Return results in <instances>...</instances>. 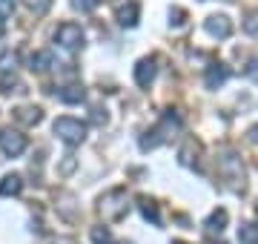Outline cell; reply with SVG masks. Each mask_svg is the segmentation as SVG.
<instances>
[{"instance_id": "cell-32", "label": "cell", "mask_w": 258, "mask_h": 244, "mask_svg": "<svg viewBox=\"0 0 258 244\" xmlns=\"http://www.w3.org/2000/svg\"><path fill=\"white\" fill-rule=\"evenodd\" d=\"M3 35H6V26H3V20H0V38H3Z\"/></svg>"}, {"instance_id": "cell-1", "label": "cell", "mask_w": 258, "mask_h": 244, "mask_svg": "<svg viewBox=\"0 0 258 244\" xmlns=\"http://www.w3.org/2000/svg\"><path fill=\"white\" fill-rule=\"evenodd\" d=\"M181 124H184V121H181V112H178V109L164 112V118L158 121V127H152V130L141 138V150L149 152V150H155V147H161L164 141H169V138L181 130Z\"/></svg>"}, {"instance_id": "cell-33", "label": "cell", "mask_w": 258, "mask_h": 244, "mask_svg": "<svg viewBox=\"0 0 258 244\" xmlns=\"http://www.w3.org/2000/svg\"><path fill=\"white\" fill-rule=\"evenodd\" d=\"M210 244H224V241H210Z\"/></svg>"}, {"instance_id": "cell-8", "label": "cell", "mask_w": 258, "mask_h": 244, "mask_svg": "<svg viewBox=\"0 0 258 244\" xmlns=\"http://www.w3.org/2000/svg\"><path fill=\"white\" fill-rule=\"evenodd\" d=\"M155 57H141L138 64H135V84L141 86V89H149L152 86V81H155Z\"/></svg>"}, {"instance_id": "cell-19", "label": "cell", "mask_w": 258, "mask_h": 244, "mask_svg": "<svg viewBox=\"0 0 258 244\" xmlns=\"http://www.w3.org/2000/svg\"><path fill=\"white\" fill-rule=\"evenodd\" d=\"M89 238H92V244H129V241H115V235H112L109 227H92V233H89Z\"/></svg>"}, {"instance_id": "cell-30", "label": "cell", "mask_w": 258, "mask_h": 244, "mask_svg": "<svg viewBox=\"0 0 258 244\" xmlns=\"http://www.w3.org/2000/svg\"><path fill=\"white\" fill-rule=\"evenodd\" d=\"M72 169H75V158H72V155H66V161H63V167H60V172H63V175H69Z\"/></svg>"}, {"instance_id": "cell-20", "label": "cell", "mask_w": 258, "mask_h": 244, "mask_svg": "<svg viewBox=\"0 0 258 244\" xmlns=\"http://www.w3.org/2000/svg\"><path fill=\"white\" fill-rule=\"evenodd\" d=\"M238 244H258V227L255 224H241L238 227Z\"/></svg>"}, {"instance_id": "cell-4", "label": "cell", "mask_w": 258, "mask_h": 244, "mask_svg": "<svg viewBox=\"0 0 258 244\" xmlns=\"http://www.w3.org/2000/svg\"><path fill=\"white\" fill-rule=\"evenodd\" d=\"M52 130H55V135L63 144H69V147H75V144H81L83 138H86V124L78 121V118H69V115L57 118V121L52 124Z\"/></svg>"}, {"instance_id": "cell-31", "label": "cell", "mask_w": 258, "mask_h": 244, "mask_svg": "<svg viewBox=\"0 0 258 244\" xmlns=\"http://www.w3.org/2000/svg\"><path fill=\"white\" fill-rule=\"evenodd\" d=\"M247 135H249V141H252V144H258V124H255V127H249Z\"/></svg>"}, {"instance_id": "cell-29", "label": "cell", "mask_w": 258, "mask_h": 244, "mask_svg": "<svg viewBox=\"0 0 258 244\" xmlns=\"http://www.w3.org/2000/svg\"><path fill=\"white\" fill-rule=\"evenodd\" d=\"M92 121H95V124H106V109L95 106V109H92Z\"/></svg>"}, {"instance_id": "cell-2", "label": "cell", "mask_w": 258, "mask_h": 244, "mask_svg": "<svg viewBox=\"0 0 258 244\" xmlns=\"http://www.w3.org/2000/svg\"><path fill=\"white\" fill-rule=\"evenodd\" d=\"M98 210H101L103 221H120V218L129 213V196L123 187H115L109 193H103L101 201H98Z\"/></svg>"}, {"instance_id": "cell-17", "label": "cell", "mask_w": 258, "mask_h": 244, "mask_svg": "<svg viewBox=\"0 0 258 244\" xmlns=\"http://www.w3.org/2000/svg\"><path fill=\"white\" fill-rule=\"evenodd\" d=\"M0 92H3V95L26 92V86H23V81H20L15 72H3V75H0Z\"/></svg>"}, {"instance_id": "cell-26", "label": "cell", "mask_w": 258, "mask_h": 244, "mask_svg": "<svg viewBox=\"0 0 258 244\" xmlns=\"http://www.w3.org/2000/svg\"><path fill=\"white\" fill-rule=\"evenodd\" d=\"M244 75H247L252 84H258V57H252V60L244 66Z\"/></svg>"}, {"instance_id": "cell-27", "label": "cell", "mask_w": 258, "mask_h": 244, "mask_svg": "<svg viewBox=\"0 0 258 244\" xmlns=\"http://www.w3.org/2000/svg\"><path fill=\"white\" fill-rule=\"evenodd\" d=\"M15 15V0H0V20H6Z\"/></svg>"}, {"instance_id": "cell-15", "label": "cell", "mask_w": 258, "mask_h": 244, "mask_svg": "<svg viewBox=\"0 0 258 244\" xmlns=\"http://www.w3.org/2000/svg\"><path fill=\"white\" fill-rule=\"evenodd\" d=\"M227 221H230V213H227L224 207H218V210H212V213H210V218L204 221V227H207L210 233H224Z\"/></svg>"}, {"instance_id": "cell-22", "label": "cell", "mask_w": 258, "mask_h": 244, "mask_svg": "<svg viewBox=\"0 0 258 244\" xmlns=\"http://www.w3.org/2000/svg\"><path fill=\"white\" fill-rule=\"evenodd\" d=\"M15 66H18V52L6 49V52L0 55V72H15Z\"/></svg>"}, {"instance_id": "cell-7", "label": "cell", "mask_w": 258, "mask_h": 244, "mask_svg": "<svg viewBox=\"0 0 258 244\" xmlns=\"http://www.w3.org/2000/svg\"><path fill=\"white\" fill-rule=\"evenodd\" d=\"M204 29H207V35H212V38H218V40L232 35V23L227 15H210V18L204 20Z\"/></svg>"}, {"instance_id": "cell-12", "label": "cell", "mask_w": 258, "mask_h": 244, "mask_svg": "<svg viewBox=\"0 0 258 244\" xmlns=\"http://www.w3.org/2000/svg\"><path fill=\"white\" fill-rule=\"evenodd\" d=\"M198 155H201V144L195 141V138H186V144L181 147V152H178V161H181L184 167H195V164H198Z\"/></svg>"}, {"instance_id": "cell-13", "label": "cell", "mask_w": 258, "mask_h": 244, "mask_svg": "<svg viewBox=\"0 0 258 244\" xmlns=\"http://www.w3.org/2000/svg\"><path fill=\"white\" fill-rule=\"evenodd\" d=\"M57 98L63 103H69V106H75V103H83L86 101V89H83L81 84H66L60 92H57Z\"/></svg>"}, {"instance_id": "cell-23", "label": "cell", "mask_w": 258, "mask_h": 244, "mask_svg": "<svg viewBox=\"0 0 258 244\" xmlns=\"http://www.w3.org/2000/svg\"><path fill=\"white\" fill-rule=\"evenodd\" d=\"M244 32L252 35V38H258V9H252L247 15V20H244Z\"/></svg>"}, {"instance_id": "cell-28", "label": "cell", "mask_w": 258, "mask_h": 244, "mask_svg": "<svg viewBox=\"0 0 258 244\" xmlns=\"http://www.w3.org/2000/svg\"><path fill=\"white\" fill-rule=\"evenodd\" d=\"M43 244H75V238H69V235H52Z\"/></svg>"}, {"instance_id": "cell-35", "label": "cell", "mask_w": 258, "mask_h": 244, "mask_svg": "<svg viewBox=\"0 0 258 244\" xmlns=\"http://www.w3.org/2000/svg\"><path fill=\"white\" fill-rule=\"evenodd\" d=\"M255 216H258V207H255Z\"/></svg>"}, {"instance_id": "cell-6", "label": "cell", "mask_w": 258, "mask_h": 244, "mask_svg": "<svg viewBox=\"0 0 258 244\" xmlns=\"http://www.w3.org/2000/svg\"><path fill=\"white\" fill-rule=\"evenodd\" d=\"M26 135L18 130H12V127H3L0 130V150H3V155H9V158H18V155H23V150H26Z\"/></svg>"}, {"instance_id": "cell-18", "label": "cell", "mask_w": 258, "mask_h": 244, "mask_svg": "<svg viewBox=\"0 0 258 244\" xmlns=\"http://www.w3.org/2000/svg\"><path fill=\"white\" fill-rule=\"evenodd\" d=\"M138 210H141V216L147 218V221H152V224H161V216H158V204L152 201V198L147 196H138Z\"/></svg>"}, {"instance_id": "cell-24", "label": "cell", "mask_w": 258, "mask_h": 244, "mask_svg": "<svg viewBox=\"0 0 258 244\" xmlns=\"http://www.w3.org/2000/svg\"><path fill=\"white\" fill-rule=\"evenodd\" d=\"M72 6L75 9H81V12H92L101 6V0H72Z\"/></svg>"}, {"instance_id": "cell-5", "label": "cell", "mask_w": 258, "mask_h": 244, "mask_svg": "<svg viewBox=\"0 0 258 244\" xmlns=\"http://www.w3.org/2000/svg\"><path fill=\"white\" fill-rule=\"evenodd\" d=\"M83 40H86V35H83V29L78 26V23H60V26L55 29V43L60 49H66V52H78V49L83 46Z\"/></svg>"}, {"instance_id": "cell-10", "label": "cell", "mask_w": 258, "mask_h": 244, "mask_svg": "<svg viewBox=\"0 0 258 244\" xmlns=\"http://www.w3.org/2000/svg\"><path fill=\"white\" fill-rule=\"evenodd\" d=\"M12 118L23 127H37L43 121V109L40 106H18V109H12Z\"/></svg>"}, {"instance_id": "cell-25", "label": "cell", "mask_w": 258, "mask_h": 244, "mask_svg": "<svg viewBox=\"0 0 258 244\" xmlns=\"http://www.w3.org/2000/svg\"><path fill=\"white\" fill-rule=\"evenodd\" d=\"M169 23H172V26H184L186 23V12L184 9H169Z\"/></svg>"}, {"instance_id": "cell-3", "label": "cell", "mask_w": 258, "mask_h": 244, "mask_svg": "<svg viewBox=\"0 0 258 244\" xmlns=\"http://www.w3.org/2000/svg\"><path fill=\"white\" fill-rule=\"evenodd\" d=\"M218 172L221 178L230 184V190L235 193H244V164L235 152H221L218 155Z\"/></svg>"}, {"instance_id": "cell-21", "label": "cell", "mask_w": 258, "mask_h": 244, "mask_svg": "<svg viewBox=\"0 0 258 244\" xmlns=\"http://www.w3.org/2000/svg\"><path fill=\"white\" fill-rule=\"evenodd\" d=\"M23 3H26L29 12H35L37 18H43V15L52 9V0H23Z\"/></svg>"}, {"instance_id": "cell-14", "label": "cell", "mask_w": 258, "mask_h": 244, "mask_svg": "<svg viewBox=\"0 0 258 244\" xmlns=\"http://www.w3.org/2000/svg\"><path fill=\"white\" fill-rule=\"evenodd\" d=\"M20 190H23V178H20L18 172H12V175H3V178H0V196L3 198L20 196Z\"/></svg>"}, {"instance_id": "cell-9", "label": "cell", "mask_w": 258, "mask_h": 244, "mask_svg": "<svg viewBox=\"0 0 258 244\" xmlns=\"http://www.w3.org/2000/svg\"><path fill=\"white\" fill-rule=\"evenodd\" d=\"M115 18H118L120 26H138V18H141V6L135 0H126V3H118L115 6Z\"/></svg>"}, {"instance_id": "cell-34", "label": "cell", "mask_w": 258, "mask_h": 244, "mask_svg": "<svg viewBox=\"0 0 258 244\" xmlns=\"http://www.w3.org/2000/svg\"><path fill=\"white\" fill-rule=\"evenodd\" d=\"M172 244H186V241H172Z\"/></svg>"}, {"instance_id": "cell-11", "label": "cell", "mask_w": 258, "mask_h": 244, "mask_svg": "<svg viewBox=\"0 0 258 244\" xmlns=\"http://www.w3.org/2000/svg\"><path fill=\"white\" fill-rule=\"evenodd\" d=\"M227 78H230V69L224 64H210L207 66V75H204V84H207V89H218V86H224Z\"/></svg>"}, {"instance_id": "cell-16", "label": "cell", "mask_w": 258, "mask_h": 244, "mask_svg": "<svg viewBox=\"0 0 258 244\" xmlns=\"http://www.w3.org/2000/svg\"><path fill=\"white\" fill-rule=\"evenodd\" d=\"M52 66H55V57H52V52H46V49H43V52H35V55L29 57V69H32V72H49Z\"/></svg>"}]
</instances>
